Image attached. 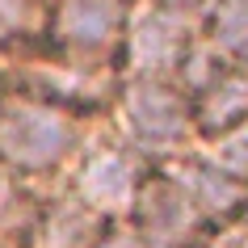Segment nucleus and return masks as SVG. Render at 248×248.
<instances>
[{"label": "nucleus", "mask_w": 248, "mask_h": 248, "mask_svg": "<svg viewBox=\"0 0 248 248\" xmlns=\"http://www.w3.org/2000/svg\"><path fill=\"white\" fill-rule=\"evenodd\" d=\"M202 244H206V248H248V215H240V219L215 227Z\"/></svg>", "instance_id": "obj_13"}, {"label": "nucleus", "mask_w": 248, "mask_h": 248, "mask_svg": "<svg viewBox=\"0 0 248 248\" xmlns=\"http://www.w3.org/2000/svg\"><path fill=\"white\" fill-rule=\"evenodd\" d=\"M202 38L198 17L172 13L152 0H135L126 17V34L118 46V76H156V80H177L185 67L189 51Z\"/></svg>", "instance_id": "obj_3"}, {"label": "nucleus", "mask_w": 248, "mask_h": 248, "mask_svg": "<svg viewBox=\"0 0 248 248\" xmlns=\"http://www.w3.org/2000/svg\"><path fill=\"white\" fill-rule=\"evenodd\" d=\"M194 152L206 160L210 169H219V172H227L232 181L248 185V122L215 135V139H206V143H198Z\"/></svg>", "instance_id": "obj_11"}, {"label": "nucleus", "mask_w": 248, "mask_h": 248, "mask_svg": "<svg viewBox=\"0 0 248 248\" xmlns=\"http://www.w3.org/2000/svg\"><path fill=\"white\" fill-rule=\"evenodd\" d=\"M169 172L185 185L189 202L198 206V215H202V223L210 232L223 227V223H232V219H240V215H248V185L232 181L219 169H210L198 152H185V156L169 160Z\"/></svg>", "instance_id": "obj_7"}, {"label": "nucleus", "mask_w": 248, "mask_h": 248, "mask_svg": "<svg viewBox=\"0 0 248 248\" xmlns=\"http://www.w3.org/2000/svg\"><path fill=\"white\" fill-rule=\"evenodd\" d=\"M114 122L118 139L135 147L147 164H169V160L194 152V114L189 97L177 80H156V76H122L114 89Z\"/></svg>", "instance_id": "obj_2"}, {"label": "nucleus", "mask_w": 248, "mask_h": 248, "mask_svg": "<svg viewBox=\"0 0 248 248\" xmlns=\"http://www.w3.org/2000/svg\"><path fill=\"white\" fill-rule=\"evenodd\" d=\"M126 219L139 227V235L152 248H194L210 235V227L202 223L198 206L189 202L185 185L169 172V164H152L147 169Z\"/></svg>", "instance_id": "obj_5"}, {"label": "nucleus", "mask_w": 248, "mask_h": 248, "mask_svg": "<svg viewBox=\"0 0 248 248\" xmlns=\"http://www.w3.org/2000/svg\"><path fill=\"white\" fill-rule=\"evenodd\" d=\"M97 248H152V244L139 235V227H135L131 219H114L109 227H105V235H101Z\"/></svg>", "instance_id": "obj_12"}, {"label": "nucleus", "mask_w": 248, "mask_h": 248, "mask_svg": "<svg viewBox=\"0 0 248 248\" xmlns=\"http://www.w3.org/2000/svg\"><path fill=\"white\" fill-rule=\"evenodd\" d=\"M202 42L227 63L248 67V0H206L198 17Z\"/></svg>", "instance_id": "obj_9"}, {"label": "nucleus", "mask_w": 248, "mask_h": 248, "mask_svg": "<svg viewBox=\"0 0 248 248\" xmlns=\"http://www.w3.org/2000/svg\"><path fill=\"white\" fill-rule=\"evenodd\" d=\"M109 223L114 219L84 206L76 194H59L38 206V219H34L26 248H97Z\"/></svg>", "instance_id": "obj_8"}, {"label": "nucleus", "mask_w": 248, "mask_h": 248, "mask_svg": "<svg viewBox=\"0 0 248 248\" xmlns=\"http://www.w3.org/2000/svg\"><path fill=\"white\" fill-rule=\"evenodd\" d=\"M135 0H51L42 51L76 63L118 67V46L126 34Z\"/></svg>", "instance_id": "obj_4"}, {"label": "nucleus", "mask_w": 248, "mask_h": 248, "mask_svg": "<svg viewBox=\"0 0 248 248\" xmlns=\"http://www.w3.org/2000/svg\"><path fill=\"white\" fill-rule=\"evenodd\" d=\"M152 4H164L172 13H189V17H202V9H206V0H152Z\"/></svg>", "instance_id": "obj_14"}, {"label": "nucleus", "mask_w": 248, "mask_h": 248, "mask_svg": "<svg viewBox=\"0 0 248 248\" xmlns=\"http://www.w3.org/2000/svg\"><path fill=\"white\" fill-rule=\"evenodd\" d=\"M194 248H206V244H194Z\"/></svg>", "instance_id": "obj_15"}, {"label": "nucleus", "mask_w": 248, "mask_h": 248, "mask_svg": "<svg viewBox=\"0 0 248 248\" xmlns=\"http://www.w3.org/2000/svg\"><path fill=\"white\" fill-rule=\"evenodd\" d=\"M89 114L38 93L9 89L0 101V169L17 177H46L84 152Z\"/></svg>", "instance_id": "obj_1"}, {"label": "nucleus", "mask_w": 248, "mask_h": 248, "mask_svg": "<svg viewBox=\"0 0 248 248\" xmlns=\"http://www.w3.org/2000/svg\"><path fill=\"white\" fill-rule=\"evenodd\" d=\"M51 0H0V51H34L46 38Z\"/></svg>", "instance_id": "obj_10"}, {"label": "nucleus", "mask_w": 248, "mask_h": 248, "mask_svg": "<svg viewBox=\"0 0 248 248\" xmlns=\"http://www.w3.org/2000/svg\"><path fill=\"white\" fill-rule=\"evenodd\" d=\"M147 164L135 147H126L122 139L114 143H97L89 152H80V169H76V189L72 194L93 206L105 219H126L135 206V194L147 177Z\"/></svg>", "instance_id": "obj_6"}]
</instances>
